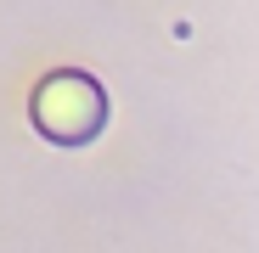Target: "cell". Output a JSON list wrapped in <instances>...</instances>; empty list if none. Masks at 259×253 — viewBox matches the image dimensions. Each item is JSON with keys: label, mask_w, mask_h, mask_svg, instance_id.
<instances>
[{"label": "cell", "mask_w": 259, "mask_h": 253, "mask_svg": "<svg viewBox=\"0 0 259 253\" xmlns=\"http://www.w3.org/2000/svg\"><path fill=\"white\" fill-rule=\"evenodd\" d=\"M28 118H34V130L46 141L84 146V141H96L102 124H107V90H102V79L84 73V68H51L28 90Z\"/></svg>", "instance_id": "obj_1"}]
</instances>
